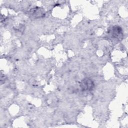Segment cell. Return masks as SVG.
Listing matches in <instances>:
<instances>
[{"instance_id":"6da1fadb","label":"cell","mask_w":128,"mask_h":128,"mask_svg":"<svg viewBox=\"0 0 128 128\" xmlns=\"http://www.w3.org/2000/svg\"><path fill=\"white\" fill-rule=\"evenodd\" d=\"M80 86L84 90H90L94 87V83L91 79L86 78L82 80Z\"/></svg>"},{"instance_id":"7a4b0ae2","label":"cell","mask_w":128,"mask_h":128,"mask_svg":"<svg viewBox=\"0 0 128 128\" xmlns=\"http://www.w3.org/2000/svg\"><path fill=\"white\" fill-rule=\"evenodd\" d=\"M120 28L117 27V26H114L112 28V29L110 31V36L112 38H118L120 36V33H122V30Z\"/></svg>"}]
</instances>
